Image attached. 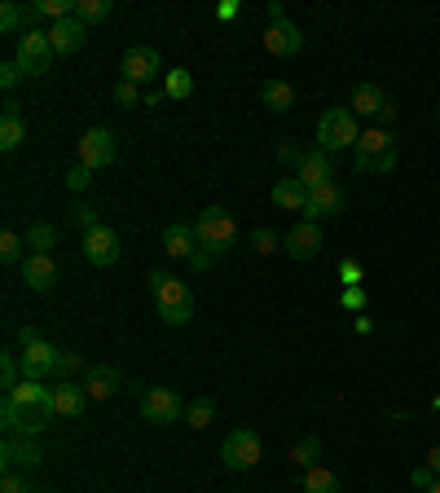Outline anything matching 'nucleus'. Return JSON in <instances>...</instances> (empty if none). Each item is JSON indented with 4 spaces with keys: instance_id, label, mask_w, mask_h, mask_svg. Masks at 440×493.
<instances>
[{
    "instance_id": "a211bd4d",
    "label": "nucleus",
    "mask_w": 440,
    "mask_h": 493,
    "mask_svg": "<svg viewBox=\"0 0 440 493\" xmlns=\"http://www.w3.org/2000/svg\"><path fill=\"white\" fill-rule=\"evenodd\" d=\"M89 410V388L84 384H58L53 388V414H62V419H80Z\"/></svg>"
},
{
    "instance_id": "4be33fe9",
    "label": "nucleus",
    "mask_w": 440,
    "mask_h": 493,
    "mask_svg": "<svg viewBox=\"0 0 440 493\" xmlns=\"http://www.w3.org/2000/svg\"><path fill=\"white\" fill-rule=\"evenodd\" d=\"M14 405H23V410H53V388H44L40 379H23L14 393H5Z\"/></svg>"
},
{
    "instance_id": "a19ab883",
    "label": "nucleus",
    "mask_w": 440,
    "mask_h": 493,
    "mask_svg": "<svg viewBox=\"0 0 440 493\" xmlns=\"http://www.w3.org/2000/svg\"><path fill=\"white\" fill-rule=\"evenodd\" d=\"M277 159H282V164H286V167H300V159H304V150L286 141V146H277Z\"/></svg>"
},
{
    "instance_id": "ddd939ff",
    "label": "nucleus",
    "mask_w": 440,
    "mask_h": 493,
    "mask_svg": "<svg viewBox=\"0 0 440 493\" xmlns=\"http://www.w3.org/2000/svg\"><path fill=\"white\" fill-rule=\"evenodd\" d=\"M343 212V190H339L335 181H326V185H317V190H308V203H304V221H326V216H339Z\"/></svg>"
},
{
    "instance_id": "4c0bfd02",
    "label": "nucleus",
    "mask_w": 440,
    "mask_h": 493,
    "mask_svg": "<svg viewBox=\"0 0 440 493\" xmlns=\"http://www.w3.org/2000/svg\"><path fill=\"white\" fill-rule=\"evenodd\" d=\"M23 75H27V71H23L18 62H5V66H0V84H5V93H14Z\"/></svg>"
},
{
    "instance_id": "f03ea898",
    "label": "nucleus",
    "mask_w": 440,
    "mask_h": 493,
    "mask_svg": "<svg viewBox=\"0 0 440 493\" xmlns=\"http://www.w3.org/2000/svg\"><path fill=\"white\" fill-rule=\"evenodd\" d=\"M357 141H361V132H357V115L352 110H326L322 119H317V150H326V155H335L343 146H352L357 150Z\"/></svg>"
},
{
    "instance_id": "1a4fd4ad",
    "label": "nucleus",
    "mask_w": 440,
    "mask_h": 493,
    "mask_svg": "<svg viewBox=\"0 0 440 493\" xmlns=\"http://www.w3.org/2000/svg\"><path fill=\"white\" fill-rule=\"evenodd\" d=\"M154 75H164V58H159V49H150V44H133L128 53H124V80L128 84H150Z\"/></svg>"
},
{
    "instance_id": "393cba45",
    "label": "nucleus",
    "mask_w": 440,
    "mask_h": 493,
    "mask_svg": "<svg viewBox=\"0 0 440 493\" xmlns=\"http://www.w3.org/2000/svg\"><path fill=\"white\" fill-rule=\"evenodd\" d=\"M388 101L392 98H388L379 84H357V89H352V115H383Z\"/></svg>"
},
{
    "instance_id": "603ef678",
    "label": "nucleus",
    "mask_w": 440,
    "mask_h": 493,
    "mask_svg": "<svg viewBox=\"0 0 440 493\" xmlns=\"http://www.w3.org/2000/svg\"><path fill=\"white\" fill-rule=\"evenodd\" d=\"M32 493H49V489H32Z\"/></svg>"
},
{
    "instance_id": "79ce46f5",
    "label": "nucleus",
    "mask_w": 440,
    "mask_h": 493,
    "mask_svg": "<svg viewBox=\"0 0 440 493\" xmlns=\"http://www.w3.org/2000/svg\"><path fill=\"white\" fill-rule=\"evenodd\" d=\"M409 480H414V489H432V485H436V471H432V467H414Z\"/></svg>"
},
{
    "instance_id": "6e6552de",
    "label": "nucleus",
    "mask_w": 440,
    "mask_h": 493,
    "mask_svg": "<svg viewBox=\"0 0 440 493\" xmlns=\"http://www.w3.org/2000/svg\"><path fill=\"white\" fill-rule=\"evenodd\" d=\"M181 414H185V405H181V396L172 393V388H150V393L141 396V419H145V423H154V428L176 423Z\"/></svg>"
},
{
    "instance_id": "de8ad7c7",
    "label": "nucleus",
    "mask_w": 440,
    "mask_h": 493,
    "mask_svg": "<svg viewBox=\"0 0 440 493\" xmlns=\"http://www.w3.org/2000/svg\"><path fill=\"white\" fill-rule=\"evenodd\" d=\"M18 339H23V348H27V344H40V330H35V327H23V330H18Z\"/></svg>"
},
{
    "instance_id": "49530a36",
    "label": "nucleus",
    "mask_w": 440,
    "mask_h": 493,
    "mask_svg": "<svg viewBox=\"0 0 440 493\" xmlns=\"http://www.w3.org/2000/svg\"><path fill=\"white\" fill-rule=\"evenodd\" d=\"M0 493H32V489H27V485H23L14 471H5V480H0Z\"/></svg>"
},
{
    "instance_id": "b1692460",
    "label": "nucleus",
    "mask_w": 440,
    "mask_h": 493,
    "mask_svg": "<svg viewBox=\"0 0 440 493\" xmlns=\"http://www.w3.org/2000/svg\"><path fill=\"white\" fill-rule=\"evenodd\" d=\"M273 203H277L282 212H304L308 190L300 185V176H282V181L273 185Z\"/></svg>"
},
{
    "instance_id": "2f4dec72",
    "label": "nucleus",
    "mask_w": 440,
    "mask_h": 493,
    "mask_svg": "<svg viewBox=\"0 0 440 493\" xmlns=\"http://www.w3.org/2000/svg\"><path fill=\"white\" fill-rule=\"evenodd\" d=\"M211 419H216V405H211L207 396H199V401L185 410V423H190V428H207Z\"/></svg>"
},
{
    "instance_id": "4468645a",
    "label": "nucleus",
    "mask_w": 440,
    "mask_h": 493,
    "mask_svg": "<svg viewBox=\"0 0 440 493\" xmlns=\"http://www.w3.org/2000/svg\"><path fill=\"white\" fill-rule=\"evenodd\" d=\"M282 251H286L291 261H313V256L322 251V230H317L313 221H300L295 230L282 238Z\"/></svg>"
},
{
    "instance_id": "cd10ccee",
    "label": "nucleus",
    "mask_w": 440,
    "mask_h": 493,
    "mask_svg": "<svg viewBox=\"0 0 440 493\" xmlns=\"http://www.w3.org/2000/svg\"><path fill=\"white\" fill-rule=\"evenodd\" d=\"M300 489L304 493H343L339 489V476L335 471H326V467H308L304 480H300Z\"/></svg>"
},
{
    "instance_id": "412c9836",
    "label": "nucleus",
    "mask_w": 440,
    "mask_h": 493,
    "mask_svg": "<svg viewBox=\"0 0 440 493\" xmlns=\"http://www.w3.org/2000/svg\"><path fill=\"white\" fill-rule=\"evenodd\" d=\"M23 137H27V128H23V106L9 98L5 110H0V150H18Z\"/></svg>"
},
{
    "instance_id": "a878e982",
    "label": "nucleus",
    "mask_w": 440,
    "mask_h": 493,
    "mask_svg": "<svg viewBox=\"0 0 440 493\" xmlns=\"http://www.w3.org/2000/svg\"><path fill=\"white\" fill-rule=\"evenodd\" d=\"M260 98H265V106H269L273 115H286V110L295 106V89H291L286 80H265Z\"/></svg>"
},
{
    "instance_id": "0eeeda50",
    "label": "nucleus",
    "mask_w": 440,
    "mask_h": 493,
    "mask_svg": "<svg viewBox=\"0 0 440 493\" xmlns=\"http://www.w3.org/2000/svg\"><path fill=\"white\" fill-rule=\"evenodd\" d=\"M53 374H62V348H53V344H27L23 348V379H53Z\"/></svg>"
},
{
    "instance_id": "58836bf2",
    "label": "nucleus",
    "mask_w": 440,
    "mask_h": 493,
    "mask_svg": "<svg viewBox=\"0 0 440 493\" xmlns=\"http://www.w3.org/2000/svg\"><path fill=\"white\" fill-rule=\"evenodd\" d=\"M89 181H93V167L75 164V167L67 172V185H70V190H89Z\"/></svg>"
},
{
    "instance_id": "c756f323",
    "label": "nucleus",
    "mask_w": 440,
    "mask_h": 493,
    "mask_svg": "<svg viewBox=\"0 0 440 493\" xmlns=\"http://www.w3.org/2000/svg\"><path fill=\"white\" fill-rule=\"evenodd\" d=\"M110 0H75V18L89 27V23H102V18H110Z\"/></svg>"
},
{
    "instance_id": "864d4df0",
    "label": "nucleus",
    "mask_w": 440,
    "mask_h": 493,
    "mask_svg": "<svg viewBox=\"0 0 440 493\" xmlns=\"http://www.w3.org/2000/svg\"><path fill=\"white\" fill-rule=\"evenodd\" d=\"M436 124H440V115H436Z\"/></svg>"
},
{
    "instance_id": "39448f33",
    "label": "nucleus",
    "mask_w": 440,
    "mask_h": 493,
    "mask_svg": "<svg viewBox=\"0 0 440 493\" xmlns=\"http://www.w3.org/2000/svg\"><path fill=\"white\" fill-rule=\"evenodd\" d=\"M0 419H5V431H9V436H40L58 414H53V410H23V405H14V401L5 396V401H0Z\"/></svg>"
},
{
    "instance_id": "bb28decb",
    "label": "nucleus",
    "mask_w": 440,
    "mask_h": 493,
    "mask_svg": "<svg viewBox=\"0 0 440 493\" xmlns=\"http://www.w3.org/2000/svg\"><path fill=\"white\" fill-rule=\"evenodd\" d=\"M392 150V137L383 128H370V132H361V141H357V155L352 159H366V164H374V159H383Z\"/></svg>"
},
{
    "instance_id": "7c9ffc66",
    "label": "nucleus",
    "mask_w": 440,
    "mask_h": 493,
    "mask_svg": "<svg viewBox=\"0 0 440 493\" xmlns=\"http://www.w3.org/2000/svg\"><path fill=\"white\" fill-rule=\"evenodd\" d=\"M317 454H322V441H317V436H304V441L291 450V462L308 471V467H317Z\"/></svg>"
},
{
    "instance_id": "dca6fc26",
    "label": "nucleus",
    "mask_w": 440,
    "mask_h": 493,
    "mask_svg": "<svg viewBox=\"0 0 440 493\" xmlns=\"http://www.w3.org/2000/svg\"><path fill=\"white\" fill-rule=\"evenodd\" d=\"M49 40H53V53H58V58H70V53H80V49H84L89 27H84L80 18H62V23H53V27H49Z\"/></svg>"
},
{
    "instance_id": "473e14b6",
    "label": "nucleus",
    "mask_w": 440,
    "mask_h": 493,
    "mask_svg": "<svg viewBox=\"0 0 440 493\" xmlns=\"http://www.w3.org/2000/svg\"><path fill=\"white\" fill-rule=\"evenodd\" d=\"M194 93V80H190V71H168V98L172 101H185Z\"/></svg>"
},
{
    "instance_id": "5701e85b",
    "label": "nucleus",
    "mask_w": 440,
    "mask_h": 493,
    "mask_svg": "<svg viewBox=\"0 0 440 493\" xmlns=\"http://www.w3.org/2000/svg\"><path fill=\"white\" fill-rule=\"evenodd\" d=\"M164 247H168V256H176V261H190L199 251V233L190 230V225H168L164 230Z\"/></svg>"
},
{
    "instance_id": "c03bdc74",
    "label": "nucleus",
    "mask_w": 440,
    "mask_h": 493,
    "mask_svg": "<svg viewBox=\"0 0 440 493\" xmlns=\"http://www.w3.org/2000/svg\"><path fill=\"white\" fill-rule=\"evenodd\" d=\"M339 278H343L348 287H357V282H361V264H357V261H343V264H339Z\"/></svg>"
},
{
    "instance_id": "f257e3e1",
    "label": "nucleus",
    "mask_w": 440,
    "mask_h": 493,
    "mask_svg": "<svg viewBox=\"0 0 440 493\" xmlns=\"http://www.w3.org/2000/svg\"><path fill=\"white\" fill-rule=\"evenodd\" d=\"M150 291H154L159 318H164L168 327H185V322L194 318V296H190V287H185L181 278H172V273H164V269H154V273H150Z\"/></svg>"
},
{
    "instance_id": "37998d69",
    "label": "nucleus",
    "mask_w": 440,
    "mask_h": 493,
    "mask_svg": "<svg viewBox=\"0 0 440 493\" xmlns=\"http://www.w3.org/2000/svg\"><path fill=\"white\" fill-rule=\"evenodd\" d=\"M211 264H216V256H211V251H207V247H199V251H194V256H190V269H194V273H207V269H211Z\"/></svg>"
},
{
    "instance_id": "aec40b11",
    "label": "nucleus",
    "mask_w": 440,
    "mask_h": 493,
    "mask_svg": "<svg viewBox=\"0 0 440 493\" xmlns=\"http://www.w3.org/2000/svg\"><path fill=\"white\" fill-rule=\"evenodd\" d=\"M119 384H124V374L115 365H89L84 370V388H89V396H98V401H110V396L119 393Z\"/></svg>"
},
{
    "instance_id": "9b49d317",
    "label": "nucleus",
    "mask_w": 440,
    "mask_h": 493,
    "mask_svg": "<svg viewBox=\"0 0 440 493\" xmlns=\"http://www.w3.org/2000/svg\"><path fill=\"white\" fill-rule=\"evenodd\" d=\"M44 462V450L35 445V436H9L5 441V450H0V467L5 471H18V467H40Z\"/></svg>"
},
{
    "instance_id": "72a5a7b5",
    "label": "nucleus",
    "mask_w": 440,
    "mask_h": 493,
    "mask_svg": "<svg viewBox=\"0 0 440 493\" xmlns=\"http://www.w3.org/2000/svg\"><path fill=\"white\" fill-rule=\"evenodd\" d=\"M18 370H23V357H14V353H5L0 357V384H5V393H14L23 379H18Z\"/></svg>"
},
{
    "instance_id": "09e8293b",
    "label": "nucleus",
    "mask_w": 440,
    "mask_h": 493,
    "mask_svg": "<svg viewBox=\"0 0 440 493\" xmlns=\"http://www.w3.org/2000/svg\"><path fill=\"white\" fill-rule=\"evenodd\" d=\"M70 370H80V357H75V353H62V374H70Z\"/></svg>"
},
{
    "instance_id": "c9c22d12",
    "label": "nucleus",
    "mask_w": 440,
    "mask_h": 493,
    "mask_svg": "<svg viewBox=\"0 0 440 493\" xmlns=\"http://www.w3.org/2000/svg\"><path fill=\"white\" fill-rule=\"evenodd\" d=\"M251 247H256L260 256H273V251H282V238H277L273 230H256L251 233Z\"/></svg>"
},
{
    "instance_id": "a18cd8bd",
    "label": "nucleus",
    "mask_w": 440,
    "mask_h": 493,
    "mask_svg": "<svg viewBox=\"0 0 440 493\" xmlns=\"http://www.w3.org/2000/svg\"><path fill=\"white\" fill-rule=\"evenodd\" d=\"M343 308H366V291L361 287H348L343 291Z\"/></svg>"
},
{
    "instance_id": "f704fd0d",
    "label": "nucleus",
    "mask_w": 440,
    "mask_h": 493,
    "mask_svg": "<svg viewBox=\"0 0 440 493\" xmlns=\"http://www.w3.org/2000/svg\"><path fill=\"white\" fill-rule=\"evenodd\" d=\"M0 261H5V264H23V238H18L14 230L0 233Z\"/></svg>"
},
{
    "instance_id": "e433bc0d",
    "label": "nucleus",
    "mask_w": 440,
    "mask_h": 493,
    "mask_svg": "<svg viewBox=\"0 0 440 493\" xmlns=\"http://www.w3.org/2000/svg\"><path fill=\"white\" fill-rule=\"evenodd\" d=\"M70 216H75V225H80V230H84V233H89V230H98V225H102V221H98V212H93L89 203H75V207H70Z\"/></svg>"
},
{
    "instance_id": "9d476101",
    "label": "nucleus",
    "mask_w": 440,
    "mask_h": 493,
    "mask_svg": "<svg viewBox=\"0 0 440 493\" xmlns=\"http://www.w3.org/2000/svg\"><path fill=\"white\" fill-rule=\"evenodd\" d=\"M84 261L98 264V269H110V264L119 261V233L98 225V230L84 233Z\"/></svg>"
},
{
    "instance_id": "ea45409f",
    "label": "nucleus",
    "mask_w": 440,
    "mask_h": 493,
    "mask_svg": "<svg viewBox=\"0 0 440 493\" xmlns=\"http://www.w3.org/2000/svg\"><path fill=\"white\" fill-rule=\"evenodd\" d=\"M115 101H119V106H124V110H133L136 101H141V93H136V84H128V80H124V84H119V89H115Z\"/></svg>"
},
{
    "instance_id": "20e7f679",
    "label": "nucleus",
    "mask_w": 440,
    "mask_h": 493,
    "mask_svg": "<svg viewBox=\"0 0 440 493\" xmlns=\"http://www.w3.org/2000/svg\"><path fill=\"white\" fill-rule=\"evenodd\" d=\"M53 58H58V53H53V40H49V32L32 27V32L18 40V58H14V62L23 66L27 75H44V71L53 66Z\"/></svg>"
},
{
    "instance_id": "423d86ee",
    "label": "nucleus",
    "mask_w": 440,
    "mask_h": 493,
    "mask_svg": "<svg viewBox=\"0 0 440 493\" xmlns=\"http://www.w3.org/2000/svg\"><path fill=\"white\" fill-rule=\"evenodd\" d=\"M220 459H225V467H234V471H251L260 462V436L251 428L229 431L225 445H220Z\"/></svg>"
},
{
    "instance_id": "6ab92c4d",
    "label": "nucleus",
    "mask_w": 440,
    "mask_h": 493,
    "mask_svg": "<svg viewBox=\"0 0 440 493\" xmlns=\"http://www.w3.org/2000/svg\"><path fill=\"white\" fill-rule=\"evenodd\" d=\"M23 282H27L32 291H49V287L58 282V264H53V256L32 251V256L23 261Z\"/></svg>"
},
{
    "instance_id": "f8f14e48",
    "label": "nucleus",
    "mask_w": 440,
    "mask_h": 493,
    "mask_svg": "<svg viewBox=\"0 0 440 493\" xmlns=\"http://www.w3.org/2000/svg\"><path fill=\"white\" fill-rule=\"evenodd\" d=\"M80 164L84 167H106V164H115V137L106 128H93V132H84L80 137Z\"/></svg>"
},
{
    "instance_id": "8fccbe9b",
    "label": "nucleus",
    "mask_w": 440,
    "mask_h": 493,
    "mask_svg": "<svg viewBox=\"0 0 440 493\" xmlns=\"http://www.w3.org/2000/svg\"><path fill=\"white\" fill-rule=\"evenodd\" d=\"M427 467H432V471H440V445H432V450H427Z\"/></svg>"
},
{
    "instance_id": "3c124183",
    "label": "nucleus",
    "mask_w": 440,
    "mask_h": 493,
    "mask_svg": "<svg viewBox=\"0 0 440 493\" xmlns=\"http://www.w3.org/2000/svg\"><path fill=\"white\" fill-rule=\"evenodd\" d=\"M427 493H440V480H436V485H432V489H427Z\"/></svg>"
},
{
    "instance_id": "c85d7f7f",
    "label": "nucleus",
    "mask_w": 440,
    "mask_h": 493,
    "mask_svg": "<svg viewBox=\"0 0 440 493\" xmlns=\"http://www.w3.org/2000/svg\"><path fill=\"white\" fill-rule=\"evenodd\" d=\"M27 247H35L40 256H49V251L58 247V230H53L49 221H35L32 230H27Z\"/></svg>"
},
{
    "instance_id": "f3484780",
    "label": "nucleus",
    "mask_w": 440,
    "mask_h": 493,
    "mask_svg": "<svg viewBox=\"0 0 440 493\" xmlns=\"http://www.w3.org/2000/svg\"><path fill=\"white\" fill-rule=\"evenodd\" d=\"M265 49H269L273 58H295L300 49H304V35L295 23H269V32H265Z\"/></svg>"
},
{
    "instance_id": "2eb2a0df",
    "label": "nucleus",
    "mask_w": 440,
    "mask_h": 493,
    "mask_svg": "<svg viewBox=\"0 0 440 493\" xmlns=\"http://www.w3.org/2000/svg\"><path fill=\"white\" fill-rule=\"evenodd\" d=\"M295 176H300L304 190H317V185L335 181V164H331L326 150H304V159H300V167H295Z\"/></svg>"
},
{
    "instance_id": "7ed1b4c3",
    "label": "nucleus",
    "mask_w": 440,
    "mask_h": 493,
    "mask_svg": "<svg viewBox=\"0 0 440 493\" xmlns=\"http://www.w3.org/2000/svg\"><path fill=\"white\" fill-rule=\"evenodd\" d=\"M194 233H199V247H207L211 256H225L238 242V225L225 207H207L199 216V225H194Z\"/></svg>"
}]
</instances>
